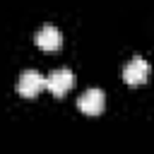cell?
Returning <instances> with one entry per match:
<instances>
[{"instance_id": "6da1fadb", "label": "cell", "mask_w": 154, "mask_h": 154, "mask_svg": "<svg viewBox=\"0 0 154 154\" xmlns=\"http://www.w3.org/2000/svg\"><path fill=\"white\" fill-rule=\"evenodd\" d=\"M46 89V75L36 72V70H24L17 79V94L24 99H34Z\"/></svg>"}, {"instance_id": "7a4b0ae2", "label": "cell", "mask_w": 154, "mask_h": 154, "mask_svg": "<svg viewBox=\"0 0 154 154\" xmlns=\"http://www.w3.org/2000/svg\"><path fill=\"white\" fill-rule=\"evenodd\" d=\"M72 82H75L72 72H70L67 67H60V70H53V72L46 77V89H48L53 96H58V99H60L63 94H67V91H70Z\"/></svg>"}, {"instance_id": "3957f363", "label": "cell", "mask_w": 154, "mask_h": 154, "mask_svg": "<svg viewBox=\"0 0 154 154\" xmlns=\"http://www.w3.org/2000/svg\"><path fill=\"white\" fill-rule=\"evenodd\" d=\"M149 77V63L144 58H132L125 67H123V79L125 84L130 87H137V84H144Z\"/></svg>"}, {"instance_id": "277c9868", "label": "cell", "mask_w": 154, "mask_h": 154, "mask_svg": "<svg viewBox=\"0 0 154 154\" xmlns=\"http://www.w3.org/2000/svg\"><path fill=\"white\" fill-rule=\"evenodd\" d=\"M106 106V96L101 89H87L79 99H77V108L84 116H99Z\"/></svg>"}, {"instance_id": "5b68a950", "label": "cell", "mask_w": 154, "mask_h": 154, "mask_svg": "<svg viewBox=\"0 0 154 154\" xmlns=\"http://www.w3.org/2000/svg\"><path fill=\"white\" fill-rule=\"evenodd\" d=\"M34 43H36L38 48H43V51H58V48L63 46V34H60L53 24H46V26H41V29L36 31Z\"/></svg>"}]
</instances>
